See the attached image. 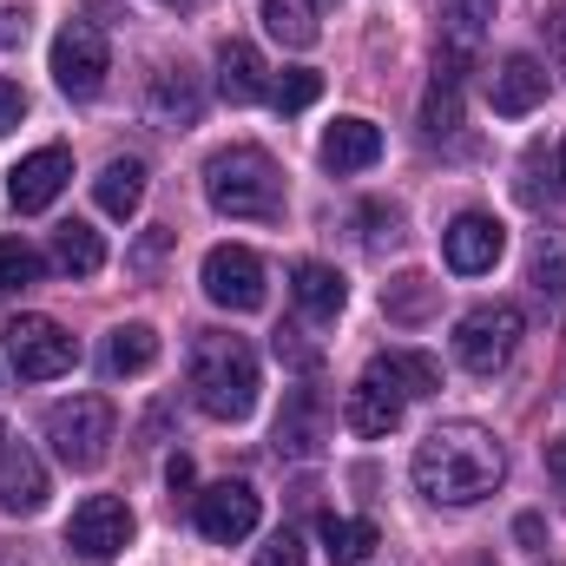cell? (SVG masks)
Wrapping results in <instances>:
<instances>
[{"mask_svg": "<svg viewBox=\"0 0 566 566\" xmlns=\"http://www.w3.org/2000/svg\"><path fill=\"white\" fill-rule=\"evenodd\" d=\"M409 474H416V494H428L434 507H474V501H488V494L501 488L507 454H501L494 428L441 422V428H428L422 441H416Z\"/></svg>", "mask_w": 566, "mask_h": 566, "instance_id": "obj_1", "label": "cell"}, {"mask_svg": "<svg viewBox=\"0 0 566 566\" xmlns=\"http://www.w3.org/2000/svg\"><path fill=\"white\" fill-rule=\"evenodd\" d=\"M191 402L211 416V422H244L258 409V349L231 329H205L191 343Z\"/></svg>", "mask_w": 566, "mask_h": 566, "instance_id": "obj_2", "label": "cell"}, {"mask_svg": "<svg viewBox=\"0 0 566 566\" xmlns=\"http://www.w3.org/2000/svg\"><path fill=\"white\" fill-rule=\"evenodd\" d=\"M205 198L224 218H283V171L264 145H224L205 158Z\"/></svg>", "mask_w": 566, "mask_h": 566, "instance_id": "obj_3", "label": "cell"}, {"mask_svg": "<svg viewBox=\"0 0 566 566\" xmlns=\"http://www.w3.org/2000/svg\"><path fill=\"white\" fill-rule=\"evenodd\" d=\"M113 434H119V416H113L106 396H66V402L46 409V441H53V454H60L66 468H80V474L106 461Z\"/></svg>", "mask_w": 566, "mask_h": 566, "instance_id": "obj_4", "label": "cell"}, {"mask_svg": "<svg viewBox=\"0 0 566 566\" xmlns=\"http://www.w3.org/2000/svg\"><path fill=\"white\" fill-rule=\"evenodd\" d=\"M521 336H527V316H521L514 303L494 296V303H474V310L454 323V356H461L468 376H494V369L514 363Z\"/></svg>", "mask_w": 566, "mask_h": 566, "instance_id": "obj_5", "label": "cell"}, {"mask_svg": "<svg viewBox=\"0 0 566 566\" xmlns=\"http://www.w3.org/2000/svg\"><path fill=\"white\" fill-rule=\"evenodd\" d=\"M106 73H113L106 33H99L93 20H66V27L53 33V86H60L66 99H99Z\"/></svg>", "mask_w": 566, "mask_h": 566, "instance_id": "obj_6", "label": "cell"}, {"mask_svg": "<svg viewBox=\"0 0 566 566\" xmlns=\"http://www.w3.org/2000/svg\"><path fill=\"white\" fill-rule=\"evenodd\" d=\"M133 534H139V521H133V507H126L119 494H86V501L73 507V521H66V547L86 566L119 560V554L133 547Z\"/></svg>", "mask_w": 566, "mask_h": 566, "instance_id": "obj_7", "label": "cell"}, {"mask_svg": "<svg viewBox=\"0 0 566 566\" xmlns=\"http://www.w3.org/2000/svg\"><path fill=\"white\" fill-rule=\"evenodd\" d=\"M7 363H13L20 382H53L80 363V343L53 316H13L7 323Z\"/></svg>", "mask_w": 566, "mask_h": 566, "instance_id": "obj_8", "label": "cell"}, {"mask_svg": "<svg viewBox=\"0 0 566 566\" xmlns=\"http://www.w3.org/2000/svg\"><path fill=\"white\" fill-rule=\"evenodd\" d=\"M205 296L218 303V310H231V316H244V310H264V296H271V277H264V258L258 251H244V244H218V251H205Z\"/></svg>", "mask_w": 566, "mask_h": 566, "instance_id": "obj_9", "label": "cell"}, {"mask_svg": "<svg viewBox=\"0 0 566 566\" xmlns=\"http://www.w3.org/2000/svg\"><path fill=\"white\" fill-rule=\"evenodd\" d=\"M258 514H264V501H258L251 481H218V488L198 494V534L218 541V547L251 541V534H258Z\"/></svg>", "mask_w": 566, "mask_h": 566, "instance_id": "obj_10", "label": "cell"}, {"mask_svg": "<svg viewBox=\"0 0 566 566\" xmlns=\"http://www.w3.org/2000/svg\"><path fill=\"white\" fill-rule=\"evenodd\" d=\"M145 113H151V126H165V133L198 126V113H205V80H198V66H191V60H165V66L151 73V86H145Z\"/></svg>", "mask_w": 566, "mask_h": 566, "instance_id": "obj_11", "label": "cell"}, {"mask_svg": "<svg viewBox=\"0 0 566 566\" xmlns=\"http://www.w3.org/2000/svg\"><path fill=\"white\" fill-rule=\"evenodd\" d=\"M501 251H507V224L488 218V211H461V218L441 231V258H448V271H461V277L494 271Z\"/></svg>", "mask_w": 566, "mask_h": 566, "instance_id": "obj_12", "label": "cell"}, {"mask_svg": "<svg viewBox=\"0 0 566 566\" xmlns=\"http://www.w3.org/2000/svg\"><path fill=\"white\" fill-rule=\"evenodd\" d=\"M66 178H73V151L66 145H40V151H27L7 171V198H13V211H46L66 191Z\"/></svg>", "mask_w": 566, "mask_h": 566, "instance_id": "obj_13", "label": "cell"}, {"mask_svg": "<svg viewBox=\"0 0 566 566\" xmlns=\"http://www.w3.org/2000/svg\"><path fill=\"white\" fill-rule=\"evenodd\" d=\"M329 441V402L316 389H290L283 396V416H277V454L290 461H316Z\"/></svg>", "mask_w": 566, "mask_h": 566, "instance_id": "obj_14", "label": "cell"}, {"mask_svg": "<svg viewBox=\"0 0 566 566\" xmlns=\"http://www.w3.org/2000/svg\"><path fill=\"white\" fill-rule=\"evenodd\" d=\"M488 99H494V113H501V119L534 113V106L547 99V66H541L534 53H507V60L494 66V80H488Z\"/></svg>", "mask_w": 566, "mask_h": 566, "instance_id": "obj_15", "label": "cell"}, {"mask_svg": "<svg viewBox=\"0 0 566 566\" xmlns=\"http://www.w3.org/2000/svg\"><path fill=\"white\" fill-rule=\"evenodd\" d=\"M461 73H468V53H461V46H441V53H434L428 99H422V126L434 133V139L461 133Z\"/></svg>", "mask_w": 566, "mask_h": 566, "instance_id": "obj_16", "label": "cell"}, {"mask_svg": "<svg viewBox=\"0 0 566 566\" xmlns=\"http://www.w3.org/2000/svg\"><path fill=\"white\" fill-rule=\"evenodd\" d=\"M363 376H376L382 389H396L402 402H422L441 389V363L422 356V349H382V356H369V369Z\"/></svg>", "mask_w": 566, "mask_h": 566, "instance_id": "obj_17", "label": "cell"}, {"mask_svg": "<svg viewBox=\"0 0 566 566\" xmlns=\"http://www.w3.org/2000/svg\"><path fill=\"white\" fill-rule=\"evenodd\" d=\"M46 494H53V488H46L40 454H33V448H7V454H0V514H20V521H27V514L46 507Z\"/></svg>", "mask_w": 566, "mask_h": 566, "instance_id": "obj_18", "label": "cell"}, {"mask_svg": "<svg viewBox=\"0 0 566 566\" xmlns=\"http://www.w3.org/2000/svg\"><path fill=\"white\" fill-rule=\"evenodd\" d=\"M290 296H296V310H303L310 323H336V316H343V303H349V283H343L336 264L303 258V264L290 271Z\"/></svg>", "mask_w": 566, "mask_h": 566, "instance_id": "obj_19", "label": "cell"}, {"mask_svg": "<svg viewBox=\"0 0 566 566\" xmlns=\"http://www.w3.org/2000/svg\"><path fill=\"white\" fill-rule=\"evenodd\" d=\"M402 416H409V402H402L396 389H382L376 376H363V382L349 389V402H343V422H349V434H363V441L396 434V428H402Z\"/></svg>", "mask_w": 566, "mask_h": 566, "instance_id": "obj_20", "label": "cell"}, {"mask_svg": "<svg viewBox=\"0 0 566 566\" xmlns=\"http://www.w3.org/2000/svg\"><path fill=\"white\" fill-rule=\"evenodd\" d=\"M218 93H224L231 106H258V99H271L264 60H258L251 40H224V46H218Z\"/></svg>", "mask_w": 566, "mask_h": 566, "instance_id": "obj_21", "label": "cell"}, {"mask_svg": "<svg viewBox=\"0 0 566 566\" xmlns=\"http://www.w3.org/2000/svg\"><path fill=\"white\" fill-rule=\"evenodd\" d=\"M316 151H323L329 171H369V165L382 158V126H369V119H336Z\"/></svg>", "mask_w": 566, "mask_h": 566, "instance_id": "obj_22", "label": "cell"}, {"mask_svg": "<svg viewBox=\"0 0 566 566\" xmlns=\"http://www.w3.org/2000/svg\"><path fill=\"white\" fill-rule=\"evenodd\" d=\"M53 271H66V277H99V271H106V238H99L86 218H66V224L53 231Z\"/></svg>", "mask_w": 566, "mask_h": 566, "instance_id": "obj_23", "label": "cell"}, {"mask_svg": "<svg viewBox=\"0 0 566 566\" xmlns=\"http://www.w3.org/2000/svg\"><path fill=\"white\" fill-rule=\"evenodd\" d=\"M93 198L106 218H133L145 205V158H113L99 178H93Z\"/></svg>", "mask_w": 566, "mask_h": 566, "instance_id": "obj_24", "label": "cell"}, {"mask_svg": "<svg viewBox=\"0 0 566 566\" xmlns=\"http://www.w3.org/2000/svg\"><path fill=\"white\" fill-rule=\"evenodd\" d=\"M151 363H158V329L151 323H119L106 336V369L113 376H145Z\"/></svg>", "mask_w": 566, "mask_h": 566, "instance_id": "obj_25", "label": "cell"}, {"mask_svg": "<svg viewBox=\"0 0 566 566\" xmlns=\"http://www.w3.org/2000/svg\"><path fill=\"white\" fill-rule=\"evenodd\" d=\"M434 13H441V40L461 53H474L481 33L494 27V0H434Z\"/></svg>", "mask_w": 566, "mask_h": 566, "instance_id": "obj_26", "label": "cell"}, {"mask_svg": "<svg viewBox=\"0 0 566 566\" xmlns=\"http://www.w3.org/2000/svg\"><path fill=\"white\" fill-rule=\"evenodd\" d=\"M376 521H323V554H329V566H363L369 554H376Z\"/></svg>", "mask_w": 566, "mask_h": 566, "instance_id": "obj_27", "label": "cell"}, {"mask_svg": "<svg viewBox=\"0 0 566 566\" xmlns=\"http://www.w3.org/2000/svg\"><path fill=\"white\" fill-rule=\"evenodd\" d=\"M434 303H441V283L422 277V271H409V277H396L389 290H382V310H389L396 323H422Z\"/></svg>", "mask_w": 566, "mask_h": 566, "instance_id": "obj_28", "label": "cell"}, {"mask_svg": "<svg viewBox=\"0 0 566 566\" xmlns=\"http://www.w3.org/2000/svg\"><path fill=\"white\" fill-rule=\"evenodd\" d=\"M264 27H271V40L283 46H316V7L310 0H264Z\"/></svg>", "mask_w": 566, "mask_h": 566, "instance_id": "obj_29", "label": "cell"}, {"mask_svg": "<svg viewBox=\"0 0 566 566\" xmlns=\"http://www.w3.org/2000/svg\"><path fill=\"white\" fill-rule=\"evenodd\" d=\"M40 277H46V258L27 238H0V296L7 290H33Z\"/></svg>", "mask_w": 566, "mask_h": 566, "instance_id": "obj_30", "label": "cell"}, {"mask_svg": "<svg viewBox=\"0 0 566 566\" xmlns=\"http://www.w3.org/2000/svg\"><path fill=\"white\" fill-rule=\"evenodd\" d=\"M527 283H534L541 296H560V290H566V238H560V231H541V238H534Z\"/></svg>", "mask_w": 566, "mask_h": 566, "instance_id": "obj_31", "label": "cell"}, {"mask_svg": "<svg viewBox=\"0 0 566 566\" xmlns=\"http://www.w3.org/2000/svg\"><path fill=\"white\" fill-rule=\"evenodd\" d=\"M316 93H323V73H310V66H283L277 80H271V106H277V113L316 106Z\"/></svg>", "mask_w": 566, "mask_h": 566, "instance_id": "obj_32", "label": "cell"}, {"mask_svg": "<svg viewBox=\"0 0 566 566\" xmlns=\"http://www.w3.org/2000/svg\"><path fill=\"white\" fill-rule=\"evenodd\" d=\"M271 349H277V363H290L296 376H316V369H323V349H316L296 323H283L277 336H271Z\"/></svg>", "mask_w": 566, "mask_h": 566, "instance_id": "obj_33", "label": "cell"}, {"mask_svg": "<svg viewBox=\"0 0 566 566\" xmlns=\"http://www.w3.org/2000/svg\"><path fill=\"white\" fill-rule=\"evenodd\" d=\"M33 33V7L27 0H0V53H13Z\"/></svg>", "mask_w": 566, "mask_h": 566, "instance_id": "obj_34", "label": "cell"}, {"mask_svg": "<svg viewBox=\"0 0 566 566\" xmlns=\"http://www.w3.org/2000/svg\"><path fill=\"white\" fill-rule=\"evenodd\" d=\"M258 566H303V541H296L290 527H277V534L258 547Z\"/></svg>", "mask_w": 566, "mask_h": 566, "instance_id": "obj_35", "label": "cell"}, {"mask_svg": "<svg viewBox=\"0 0 566 566\" xmlns=\"http://www.w3.org/2000/svg\"><path fill=\"white\" fill-rule=\"evenodd\" d=\"M363 218L376 224V231H369V244H376V251H382V244H402V211H396V205H369Z\"/></svg>", "mask_w": 566, "mask_h": 566, "instance_id": "obj_36", "label": "cell"}, {"mask_svg": "<svg viewBox=\"0 0 566 566\" xmlns=\"http://www.w3.org/2000/svg\"><path fill=\"white\" fill-rule=\"evenodd\" d=\"M20 119H27V93H20L13 80H0V139H7Z\"/></svg>", "mask_w": 566, "mask_h": 566, "instance_id": "obj_37", "label": "cell"}, {"mask_svg": "<svg viewBox=\"0 0 566 566\" xmlns=\"http://www.w3.org/2000/svg\"><path fill=\"white\" fill-rule=\"evenodd\" d=\"M547 66H554V73L566 80V7L554 13V20H547Z\"/></svg>", "mask_w": 566, "mask_h": 566, "instance_id": "obj_38", "label": "cell"}, {"mask_svg": "<svg viewBox=\"0 0 566 566\" xmlns=\"http://www.w3.org/2000/svg\"><path fill=\"white\" fill-rule=\"evenodd\" d=\"M191 481H198V468H191V454H171V461H165V488H171V494H185Z\"/></svg>", "mask_w": 566, "mask_h": 566, "instance_id": "obj_39", "label": "cell"}, {"mask_svg": "<svg viewBox=\"0 0 566 566\" xmlns=\"http://www.w3.org/2000/svg\"><path fill=\"white\" fill-rule=\"evenodd\" d=\"M547 474H554V488L566 494V434H554V441H547Z\"/></svg>", "mask_w": 566, "mask_h": 566, "instance_id": "obj_40", "label": "cell"}, {"mask_svg": "<svg viewBox=\"0 0 566 566\" xmlns=\"http://www.w3.org/2000/svg\"><path fill=\"white\" fill-rule=\"evenodd\" d=\"M514 534H521L527 547H541V541H547V527H541V514H521V521H514Z\"/></svg>", "mask_w": 566, "mask_h": 566, "instance_id": "obj_41", "label": "cell"}, {"mask_svg": "<svg viewBox=\"0 0 566 566\" xmlns=\"http://www.w3.org/2000/svg\"><path fill=\"white\" fill-rule=\"evenodd\" d=\"M7 448H13V441H7V422H0V454H7Z\"/></svg>", "mask_w": 566, "mask_h": 566, "instance_id": "obj_42", "label": "cell"}, {"mask_svg": "<svg viewBox=\"0 0 566 566\" xmlns=\"http://www.w3.org/2000/svg\"><path fill=\"white\" fill-rule=\"evenodd\" d=\"M560 178H566V145H560Z\"/></svg>", "mask_w": 566, "mask_h": 566, "instance_id": "obj_43", "label": "cell"}, {"mask_svg": "<svg viewBox=\"0 0 566 566\" xmlns=\"http://www.w3.org/2000/svg\"><path fill=\"white\" fill-rule=\"evenodd\" d=\"M171 7H198V0H171Z\"/></svg>", "mask_w": 566, "mask_h": 566, "instance_id": "obj_44", "label": "cell"}]
</instances>
